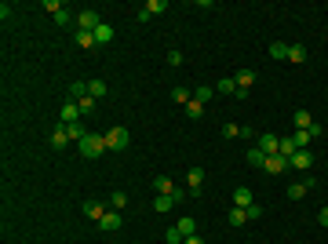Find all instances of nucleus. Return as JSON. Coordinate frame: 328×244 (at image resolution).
I'll return each mask as SVG.
<instances>
[{"mask_svg":"<svg viewBox=\"0 0 328 244\" xmlns=\"http://www.w3.org/2000/svg\"><path fill=\"white\" fill-rule=\"evenodd\" d=\"M288 62L303 66V62H306V48H303V44H288Z\"/></svg>","mask_w":328,"mask_h":244,"instance_id":"22","label":"nucleus"},{"mask_svg":"<svg viewBox=\"0 0 328 244\" xmlns=\"http://www.w3.org/2000/svg\"><path fill=\"white\" fill-rule=\"evenodd\" d=\"M193 99H197V102H212V88H197Z\"/></svg>","mask_w":328,"mask_h":244,"instance_id":"37","label":"nucleus"},{"mask_svg":"<svg viewBox=\"0 0 328 244\" xmlns=\"http://www.w3.org/2000/svg\"><path fill=\"white\" fill-rule=\"evenodd\" d=\"M73 40H77L80 48H95V33H88V29H77V36H73Z\"/></svg>","mask_w":328,"mask_h":244,"instance_id":"25","label":"nucleus"},{"mask_svg":"<svg viewBox=\"0 0 328 244\" xmlns=\"http://www.w3.org/2000/svg\"><path fill=\"white\" fill-rule=\"evenodd\" d=\"M183 244H204V240H201V237H197V233H193V237H186V240H183Z\"/></svg>","mask_w":328,"mask_h":244,"instance_id":"44","label":"nucleus"},{"mask_svg":"<svg viewBox=\"0 0 328 244\" xmlns=\"http://www.w3.org/2000/svg\"><path fill=\"white\" fill-rule=\"evenodd\" d=\"M110 40H113V26H110V22H102V26L95 29V48H102V44H110Z\"/></svg>","mask_w":328,"mask_h":244,"instance_id":"18","label":"nucleus"},{"mask_svg":"<svg viewBox=\"0 0 328 244\" xmlns=\"http://www.w3.org/2000/svg\"><path fill=\"white\" fill-rule=\"evenodd\" d=\"M80 117H84V113H80L77 102H66L62 106V124H80Z\"/></svg>","mask_w":328,"mask_h":244,"instance_id":"11","label":"nucleus"},{"mask_svg":"<svg viewBox=\"0 0 328 244\" xmlns=\"http://www.w3.org/2000/svg\"><path fill=\"white\" fill-rule=\"evenodd\" d=\"M44 11H51V15H59V11H62V4H59V0H44Z\"/></svg>","mask_w":328,"mask_h":244,"instance_id":"39","label":"nucleus"},{"mask_svg":"<svg viewBox=\"0 0 328 244\" xmlns=\"http://www.w3.org/2000/svg\"><path fill=\"white\" fill-rule=\"evenodd\" d=\"M77 149H80V157H88V160H95V157H99V153L106 149V139H102V135H95V132H88L84 139L77 142Z\"/></svg>","mask_w":328,"mask_h":244,"instance_id":"1","label":"nucleus"},{"mask_svg":"<svg viewBox=\"0 0 328 244\" xmlns=\"http://www.w3.org/2000/svg\"><path fill=\"white\" fill-rule=\"evenodd\" d=\"M292 164H288V157H281V153H274V157H266V164H263V172L266 175H284Z\"/></svg>","mask_w":328,"mask_h":244,"instance_id":"3","label":"nucleus"},{"mask_svg":"<svg viewBox=\"0 0 328 244\" xmlns=\"http://www.w3.org/2000/svg\"><path fill=\"white\" fill-rule=\"evenodd\" d=\"M233 84H237V91H248V88L256 84V73H252V69H241V73L233 77Z\"/></svg>","mask_w":328,"mask_h":244,"instance_id":"15","label":"nucleus"},{"mask_svg":"<svg viewBox=\"0 0 328 244\" xmlns=\"http://www.w3.org/2000/svg\"><path fill=\"white\" fill-rule=\"evenodd\" d=\"M160 11H168V0H146L142 11H139V22H150V18L160 15Z\"/></svg>","mask_w":328,"mask_h":244,"instance_id":"6","label":"nucleus"},{"mask_svg":"<svg viewBox=\"0 0 328 244\" xmlns=\"http://www.w3.org/2000/svg\"><path fill=\"white\" fill-rule=\"evenodd\" d=\"M168 66H183V51H168Z\"/></svg>","mask_w":328,"mask_h":244,"instance_id":"41","label":"nucleus"},{"mask_svg":"<svg viewBox=\"0 0 328 244\" xmlns=\"http://www.w3.org/2000/svg\"><path fill=\"white\" fill-rule=\"evenodd\" d=\"M175 230H179V233H183V240H186V237H193V233H197V222H193V219H190V215H183V219H179V226H175Z\"/></svg>","mask_w":328,"mask_h":244,"instance_id":"23","label":"nucleus"},{"mask_svg":"<svg viewBox=\"0 0 328 244\" xmlns=\"http://www.w3.org/2000/svg\"><path fill=\"white\" fill-rule=\"evenodd\" d=\"M88 95L92 99H102L106 95V80H88Z\"/></svg>","mask_w":328,"mask_h":244,"instance_id":"27","label":"nucleus"},{"mask_svg":"<svg viewBox=\"0 0 328 244\" xmlns=\"http://www.w3.org/2000/svg\"><path fill=\"white\" fill-rule=\"evenodd\" d=\"M317 222H321V226H328V204H324V208L317 212Z\"/></svg>","mask_w":328,"mask_h":244,"instance_id":"43","label":"nucleus"},{"mask_svg":"<svg viewBox=\"0 0 328 244\" xmlns=\"http://www.w3.org/2000/svg\"><path fill=\"white\" fill-rule=\"evenodd\" d=\"M270 59L284 62V59H288V44H284V40H270Z\"/></svg>","mask_w":328,"mask_h":244,"instance_id":"20","label":"nucleus"},{"mask_svg":"<svg viewBox=\"0 0 328 244\" xmlns=\"http://www.w3.org/2000/svg\"><path fill=\"white\" fill-rule=\"evenodd\" d=\"M241 135V124H223V139H237Z\"/></svg>","mask_w":328,"mask_h":244,"instance_id":"34","label":"nucleus"},{"mask_svg":"<svg viewBox=\"0 0 328 244\" xmlns=\"http://www.w3.org/2000/svg\"><path fill=\"white\" fill-rule=\"evenodd\" d=\"M201 113H204V102L190 99V102H186V117H190V120H201Z\"/></svg>","mask_w":328,"mask_h":244,"instance_id":"26","label":"nucleus"},{"mask_svg":"<svg viewBox=\"0 0 328 244\" xmlns=\"http://www.w3.org/2000/svg\"><path fill=\"white\" fill-rule=\"evenodd\" d=\"M80 208H84V215H88V219H95V222H99V219H102V215L110 212L106 204H99V200H84V204H80Z\"/></svg>","mask_w":328,"mask_h":244,"instance_id":"13","label":"nucleus"},{"mask_svg":"<svg viewBox=\"0 0 328 244\" xmlns=\"http://www.w3.org/2000/svg\"><path fill=\"white\" fill-rule=\"evenodd\" d=\"M172 99H175V102H179V106H186V102H190V99H193V95H190V91H186V88H172Z\"/></svg>","mask_w":328,"mask_h":244,"instance_id":"32","label":"nucleus"},{"mask_svg":"<svg viewBox=\"0 0 328 244\" xmlns=\"http://www.w3.org/2000/svg\"><path fill=\"white\" fill-rule=\"evenodd\" d=\"M110 208H113V212H124V208H128V193H124V190H113V193H110Z\"/></svg>","mask_w":328,"mask_h":244,"instance_id":"17","label":"nucleus"},{"mask_svg":"<svg viewBox=\"0 0 328 244\" xmlns=\"http://www.w3.org/2000/svg\"><path fill=\"white\" fill-rule=\"evenodd\" d=\"M256 146H259V149H263V153H266V157H274V153H277V149H281V139H277V135H270V132H266V135H256Z\"/></svg>","mask_w":328,"mask_h":244,"instance_id":"8","label":"nucleus"},{"mask_svg":"<svg viewBox=\"0 0 328 244\" xmlns=\"http://www.w3.org/2000/svg\"><path fill=\"white\" fill-rule=\"evenodd\" d=\"M296 149H299V146H296V139L288 135V139H281V149H277V153H281V157H292Z\"/></svg>","mask_w":328,"mask_h":244,"instance_id":"29","label":"nucleus"},{"mask_svg":"<svg viewBox=\"0 0 328 244\" xmlns=\"http://www.w3.org/2000/svg\"><path fill=\"white\" fill-rule=\"evenodd\" d=\"M69 95H73V99H88V84H84V80H73V84H69Z\"/></svg>","mask_w":328,"mask_h":244,"instance_id":"28","label":"nucleus"},{"mask_svg":"<svg viewBox=\"0 0 328 244\" xmlns=\"http://www.w3.org/2000/svg\"><path fill=\"white\" fill-rule=\"evenodd\" d=\"M172 204H175V200H172V197H160V193H157V200H153V208H157V212H168Z\"/></svg>","mask_w":328,"mask_h":244,"instance_id":"33","label":"nucleus"},{"mask_svg":"<svg viewBox=\"0 0 328 244\" xmlns=\"http://www.w3.org/2000/svg\"><path fill=\"white\" fill-rule=\"evenodd\" d=\"M292 139H296V146H299V149H306V146H310V132H296Z\"/></svg>","mask_w":328,"mask_h":244,"instance_id":"35","label":"nucleus"},{"mask_svg":"<svg viewBox=\"0 0 328 244\" xmlns=\"http://www.w3.org/2000/svg\"><path fill=\"white\" fill-rule=\"evenodd\" d=\"M69 142H73V139H69V132H66V124H62V128H55V132H51V146H55V149H66V146H69Z\"/></svg>","mask_w":328,"mask_h":244,"instance_id":"16","label":"nucleus"},{"mask_svg":"<svg viewBox=\"0 0 328 244\" xmlns=\"http://www.w3.org/2000/svg\"><path fill=\"white\" fill-rule=\"evenodd\" d=\"M77 106H80V113H92V109H95V99H92V95H88V99H80V102H77Z\"/></svg>","mask_w":328,"mask_h":244,"instance_id":"38","label":"nucleus"},{"mask_svg":"<svg viewBox=\"0 0 328 244\" xmlns=\"http://www.w3.org/2000/svg\"><path fill=\"white\" fill-rule=\"evenodd\" d=\"M164 240H168V244H183V233H179V230H175V226H172V230H168V233H164Z\"/></svg>","mask_w":328,"mask_h":244,"instance_id":"36","label":"nucleus"},{"mask_svg":"<svg viewBox=\"0 0 328 244\" xmlns=\"http://www.w3.org/2000/svg\"><path fill=\"white\" fill-rule=\"evenodd\" d=\"M288 164H292L296 172H310V168H314V153H310V149H296V153L288 157Z\"/></svg>","mask_w":328,"mask_h":244,"instance_id":"4","label":"nucleus"},{"mask_svg":"<svg viewBox=\"0 0 328 244\" xmlns=\"http://www.w3.org/2000/svg\"><path fill=\"white\" fill-rule=\"evenodd\" d=\"M215 91H219V95H237V84L226 77V80H219V84H215Z\"/></svg>","mask_w":328,"mask_h":244,"instance_id":"30","label":"nucleus"},{"mask_svg":"<svg viewBox=\"0 0 328 244\" xmlns=\"http://www.w3.org/2000/svg\"><path fill=\"white\" fill-rule=\"evenodd\" d=\"M201 182H204V168H190V175H186V186H190V193H193V197L201 193Z\"/></svg>","mask_w":328,"mask_h":244,"instance_id":"14","label":"nucleus"},{"mask_svg":"<svg viewBox=\"0 0 328 244\" xmlns=\"http://www.w3.org/2000/svg\"><path fill=\"white\" fill-rule=\"evenodd\" d=\"M233 204H237V208H252V204H256L252 190H248V186H237V190H233Z\"/></svg>","mask_w":328,"mask_h":244,"instance_id":"10","label":"nucleus"},{"mask_svg":"<svg viewBox=\"0 0 328 244\" xmlns=\"http://www.w3.org/2000/svg\"><path fill=\"white\" fill-rule=\"evenodd\" d=\"M99 26H102L99 11H80V15H77V29H88V33H95Z\"/></svg>","mask_w":328,"mask_h":244,"instance_id":"7","label":"nucleus"},{"mask_svg":"<svg viewBox=\"0 0 328 244\" xmlns=\"http://www.w3.org/2000/svg\"><path fill=\"white\" fill-rule=\"evenodd\" d=\"M314 124V117H310V109H296V132H306Z\"/></svg>","mask_w":328,"mask_h":244,"instance_id":"24","label":"nucleus"},{"mask_svg":"<svg viewBox=\"0 0 328 244\" xmlns=\"http://www.w3.org/2000/svg\"><path fill=\"white\" fill-rule=\"evenodd\" d=\"M259 215H263V204H259V200H256V204L248 208V219H259Z\"/></svg>","mask_w":328,"mask_h":244,"instance_id":"42","label":"nucleus"},{"mask_svg":"<svg viewBox=\"0 0 328 244\" xmlns=\"http://www.w3.org/2000/svg\"><path fill=\"white\" fill-rule=\"evenodd\" d=\"M55 22H59V26H62V29H66V26H69V11H66V8H62V11H59V15H55Z\"/></svg>","mask_w":328,"mask_h":244,"instance_id":"40","label":"nucleus"},{"mask_svg":"<svg viewBox=\"0 0 328 244\" xmlns=\"http://www.w3.org/2000/svg\"><path fill=\"white\" fill-rule=\"evenodd\" d=\"M66 132H69V139H73V142H80V139L88 135V128H80V124H66Z\"/></svg>","mask_w":328,"mask_h":244,"instance_id":"31","label":"nucleus"},{"mask_svg":"<svg viewBox=\"0 0 328 244\" xmlns=\"http://www.w3.org/2000/svg\"><path fill=\"white\" fill-rule=\"evenodd\" d=\"M102 139H106V149H124V146L132 142V132H128V128H110Z\"/></svg>","mask_w":328,"mask_h":244,"instance_id":"2","label":"nucleus"},{"mask_svg":"<svg viewBox=\"0 0 328 244\" xmlns=\"http://www.w3.org/2000/svg\"><path fill=\"white\" fill-rule=\"evenodd\" d=\"M244 160H248V164H252V168H263V164H266V153H263L259 146H252L248 153H244Z\"/></svg>","mask_w":328,"mask_h":244,"instance_id":"21","label":"nucleus"},{"mask_svg":"<svg viewBox=\"0 0 328 244\" xmlns=\"http://www.w3.org/2000/svg\"><path fill=\"white\" fill-rule=\"evenodd\" d=\"M314 186H317L314 179H303V182H292V186H288V197H292V200H303V197H306V193H310Z\"/></svg>","mask_w":328,"mask_h":244,"instance_id":"9","label":"nucleus"},{"mask_svg":"<svg viewBox=\"0 0 328 244\" xmlns=\"http://www.w3.org/2000/svg\"><path fill=\"white\" fill-rule=\"evenodd\" d=\"M153 190H157L160 197H172V193H175L179 186H175V182H172L168 175H157V179H153Z\"/></svg>","mask_w":328,"mask_h":244,"instance_id":"12","label":"nucleus"},{"mask_svg":"<svg viewBox=\"0 0 328 244\" xmlns=\"http://www.w3.org/2000/svg\"><path fill=\"white\" fill-rule=\"evenodd\" d=\"M226 219H230V226H244V222H252V219H248V208H237V204L230 208V215H226Z\"/></svg>","mask_w":328,"mask_h":244,"instance_id":"19","label":"nucleus"},{"mask_svg":"<svg viewBox=\"0 0 328 244\" xmlns=\"http://www.w3.org/2000/svg\"><path fill=\"white\" fill-rule=\"evenodd\" d=\"M120 226H124V215H120V212H113V208L99 219V230H106V233H117Z\"/></svg>","mask_w":328,"mask_h":244,"instance_id":"5","label":"nucleus"}]
</instances>
